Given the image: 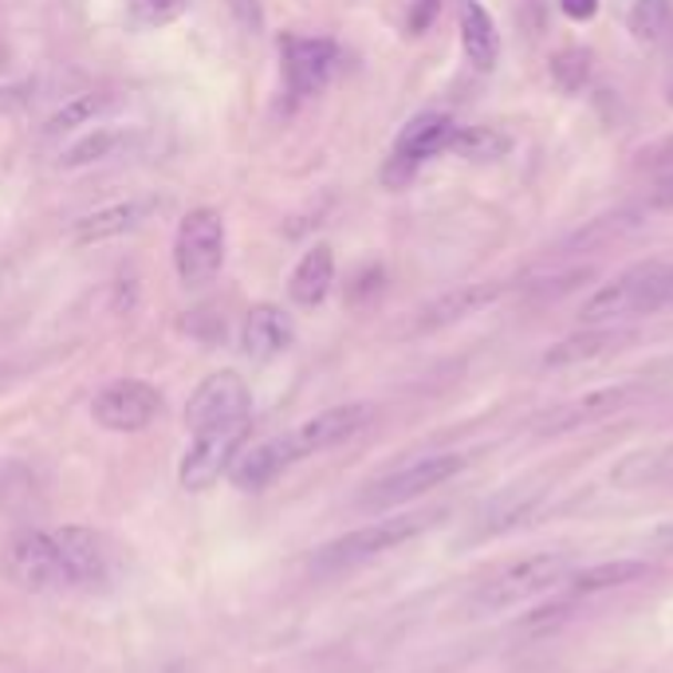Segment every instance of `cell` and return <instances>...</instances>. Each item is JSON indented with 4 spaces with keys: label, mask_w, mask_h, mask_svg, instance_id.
<instances>
[{
    "label": "cell",
    "mask_w": 673,
    "mask_h": 673,
    "mask_svg": "<svg viewBox=\"0 0 673 673\" xmlns=\"http://www.w3.org/2000/svg\"><path fill=\"white\" fill-rule=\"evenodd\" d=\"M654 543L662 551H673V524H662V528L654 531Z\"/></svg>",
    "instance_id": "31"
},
{
    "label": "cell",
    "mask_w": 673,
    "mask_h": 673,
    "mask_svg": "<svg viewBox=\"0 0 673 673\" xmlns=\"http://www.w3.org/2000/svg\"><path fill=\"white\" fill-rule=\"evenodd\" d=\"M437 520V512H410V516H390V520H374L366 528H354L339 540L323 543V548L311 556V571L315 576H339L346 567H359L366 559H379L386 551L402 548L414 536H422L429 524Z\"/></svg>",
    "instance_id": "1"
},
{
    "label": "cell",
    "mask_w": 673,
    "mask_h": 673,
    "mask_svg": "<svg viewBox=\"0 0 673 673\" xmlns=\"http://www.w3.org/2000/svg\"><path fill=\"white\" fill-rule=\"evenodd\" d=\"M292 339H296L292 319L283 315L276 303H257V308L245 315V328H240V351H245L252 363H268V359L288 351Z\"/></svg>",
    "instance_id": "16"
},
{
    "label": "cell",
    "mask_w": 673,
    "mask_h": 673,
    "mask_svg": "<svg viewBox=\"0 0 673 673\" xmlns=\"http://www.w3.org/2000/svg\"><path fill=\"white\" fill-rule=\"evenodd\" d=\"M465 465H469V460L460 457V453H434V457H417V460H410V465H402V469L379 477L374 485H366V493L359 496V505L371 508V512H379V508L406 505V500H414V496H422V493H429V488L453 480L460 469H465Z\"/></svg>",
    "instance_id": "5"
},
{
    "label": "cell",
    "mask_w": 673,
    "mask_h": 673,
    "mask_svg": "<svg viewBox=\"0 0 673 673\" xmlns=\"http://www.w3.org/2000/svg\"><path fill=\"white\" fill-rule=\"evenodd\" d=\"M673 296V268L670 265H638L614 283L599 288L583 303L579 319L583 323H607V319L630 315V311H658Z\"/></svg>",
    "instance_id": "3"
},
{
    "label": "cell",
    "mask_w": 673,
    "mask_h": 673,
    "mask_svg": "<svg viewBox=\"0 0 673 673\" xmlns=\"http://www.w3.org/2000/svg\"><path fill=\"white\" fill-rule=\"evenodd\" d=\"M189 0H131V20L138 28H162L186 12Z\"/></svg>",
    "instance_id": "27"
},
{
    "label": "cell",
    "mask_w": 673,
    "mask_h": 673,
    "mask_svg": "<svg viewBox=\"0 0 673 673\" xmlns=\"http://www.w3.org/2000/svg\"><path fill=\"white\" fill-rule=\"evenodd\" d=\"M288 465H296V453L288 434H283V437H272V442L252 445L248 453H237V460L229 465V477L240 493H265Z\"/></svg>",
    "instance_id": "17"
},
{
    "label": "cell",
    "mask_w": 673,
    "mask_h": 673,
    "mask_svg": "<svg viewBox=\"0 0 673 673\" xmlns=\"http://www.w3.org/2000/svg\"><path fill=\"white\" fill-rule=\"evenodd\" d=\"M619 339H622L619 331H583V335H571L543 354V366H576V363H587V359H599V354L611 351Z\"/></svg>",
    "instance_id": "23"
},
{
    "label": "cell",
    "mask_w": 673,
    "mask_h": 673,
    "mask_svg": "<svg viewBox=\"0 0 673 673\" xmlns=\"http://www.w3.org/2000/svg\"><path fill=\"white\" fill-rule=\"evenodd\" d=\"M654 567L646 559H611V563H594L583 567L579 576H571V591L576 594H599V591H614V587H630L638 579H646Z\"/></svg>",
    "instance_id": "21"
},
{
    "label": "cell",
    "mask_w": 673,
    "mask_h": 673,
    "mask_svg": "<svg viewBox=\"0 0 673 673\" xmlns=\"http://www.w3.org/2000/svg\"><path fill=\"white\" fill-rule=\"evenodd\" d=\"M248 417V386L237 371H217L189 394L186 425L189 434H201L213 425H229Z\"/></svg>",
    "instance_id": "10"
},
{
    "label": "cell",
    "mask_w": 673,
    "mask_h": 673,
    "mask_svg": "<svg viewBox=\"0 0 673 673\" xmlns=\"http://www.w3.org/2000/svg\"><path fill=\"white\" fill-rule=\"evenodd\" d=\"M283 80L292 87V95H315L323 83L331 80V71L339 63V48L323 35H283Z\"/></svg>",
    "instance_id": "11"
},
{
    "label": "cell",
    "mask_w": 673,
    "mask_h": 673,
    "mask_svg": "<svg viewBox=\"0 0 673 673\" xmlns=\"http://www.w3.org/2000/svg\"><path fill=\"white\" fill-rule=\"evenodd\" d=\"M162 410V394L151 386V382H138V379H123V382H111L95 394L91 402V414L103 429L111 434H138L146 425L158 417Z\"/></svg>",
    "instance_id": "9"
},
{
    "label": "cell",
    "mask_w": 673,
    "mask_h": 673,
    "mask_svg": "<svg viewBox=\"0 0 673 673\" xmlns=\"http://www.w3.org/2000/svg\"><path fill=\"white\" fill-rule=\"evenodd\" d=\"M437 12H442V0H414V9H410V20H406V32L410 35H422L434 28Z\"/></svg>",
    "instance_id": "29"
},
{
    "label": "cell",
    "mask_w": 673,
    "mask_h": 673,
    "mask_svg": "<svg viewBox=\"0 0 673 673\" xmlns=\"http://www.w3.org/2000/svg\"><path fill=\"white\" fill-rule=\"evenodd\" d=\"M115 142H118L115 131H103V126H99V131H91L87 138H80L68 154H63V166H87V162L106 158V154L115 151Z\"/></svg>",
    "instance_id": "28"
},
{
    "label": "cell",
    "mask_w": 673,
    "mask_h": 673,
    "mask_svg": "<svg viewBox=\"0 0 673 673\" xmlns=\"http://www.w3.org/2000/svg\"><path fill=\"white\" fill-rule=\"evenodd\" d=\"M670 303H673V296H670Z\"/></svg>",
    "instance_id": "33"
},
{
    "label": "cell",
    "mask_w": 673,
    "mask_h": 673,
    "mask_svg": "<svg viewBox=\"0 0 673 673\" xmlns=\"http://www.w3.org/2000/svg\"><path fill=\"white\" fill-rule=\"evenodd\" d=\"M559 9L571 20H591L599 12V0H559Z\"/></svg>",
    "instance_id": "30"
},
{
    "label": "cell",
    "mask_w": 673,
    "mask_h": 673,
    "mask_svg": "<svg viewBox=\"0 0 673 673\" xmlns=\"http://www.w3.org/2000/svg\"><path fill=\"white\" fill-rule=\"evenodd\" d=\"M331 280H335V252H331V245H315L308 248L303 260L296 265L288 296H292L300 308H319V303L328 300Z\"/></svg>",
    "instance_id": "19"
},
{
    "label": "cell",
    "mask_w": 673,
    "mask_h": 673,
    "mask_svg": "<svg viewBox=\"0 0 673 673\" xmlns=\"http://www.w3.org/2000/svg\"><path fill=\"white\" fill-rule=\"evenodd\" d=\"M449 151H457L469 162H496L512 151V138L500 126H465V131H453Z\"/></svg>",
    "instance_id": "22"
},
{
    "label": "cell",
    "mask_w": 673,
    "mask_h": 673,
    "mask_svg": "<svg viewBox=\"0 0 673 673\" xmlns=\"http://www.w3.org/2000/svg\"><path fill=\"white\" fill-rule=\"evenodd\" d=\"M670 103H673V95H670Z\"/></svg>",
    "instance_id": "32"
},
{
    "label": "cell",
    "mask_w": 673,
    "mask_h": 673,
    "mask_svg": "<svg viewBox=\"0 0 673 673\" xmlns=\"http://www.w3.org/2000/svg\"><path fill=\"white\" fill-rule=\"evenodd\" d=\"M248 425H252V422H248V417H240V422L213 425V429L194 434V445L186 449V457H182V469H177V477H182V485H186L189 493H201V488H209L213 480L221 477L232 460H237L240 445H245V437H248Z\"/></svg>",
    "instance_id": "7"
},
{
    "label": "cell",
    "mask_w": 673,
    "mask_h": 673,
    "mask_svg": "<svg viewBox=\"0 0 673 673\" xmlns=\"http://www.w3.org/2000/svg\"><path fill=\"white\" fill-rule=\"evenodd\" d=\"M151 213H154V201H146V197L115 201V205H106V209H95V213H87V217H80V221L71 225L68 240L75 248H87V245H99V240L123 237V232L138 229Z\"/></svg>",
    "instance_id": "15"
},
{
    "label": "cell",
    "mask_w": 673,
    "mask_h": 673,
    "mask_svg": "<svg viewBox=\"0 0 673 673\" xmlns=\"http://www.w3.org/2000/svg\"><path fill=\"white\" fill-rule=\"evenodd\" d=\"M460 44H465V55H469L473 68L488 71L500 60V35H496V24L477 0H460Z\"/></svg>",
    "instance_id": "20"
},
{
    "label": "cell",
    "mask_w": 673,
    "mask_h": 673,
    "mask_svg": "<svg viewBox=\"0 0 673 673\" xmlns=\"http://www.w3.org/2000/svg\"><path fill=\"white\" fill-rule=\"evenodd\" d=\"M670 24V0H627V28L638 40H658Z\"/></svg>",
    "instance_id": "26"
},
{
    "label": "cell",
    "mask_w": 673,
    "mask_h": 673,
    "mask_svg": "<svg viewBox=\"0 0 673 673\" xmlns=\"http://www.w3.org/2000/svg\"><path fill=\"white\" fill-rule=\"evenodd\" d=\"M453 118L449 115H417L414 123L402 126L398 142H394V154H390L386 169H382V182H386L390 189H402L410 182V177L417 174V166H422L425 158H434V154H442L445 146H449L453 138Z\"/></svg>",
    "instance_id": "8"
},
{
    "label": "cell",
    "mask_w": 673,
    "mask_h": 673,
    "mask_svg": "<svg viewBox=\"0 0 673 673\" xmlns=\"http://www.w3.org/2000/svg\"><path fill=\"white\" fill-rule=\"evenodd\" d=\"M634 398V386H607V390H591L583 398L576 402H563V406L548 410V414L536 422V434H567V429H579L587 422H599V417L614 414L622 410L627 402Z\"/></svg>",
    "instance_id": "14"
},
{
    "label": "cell",
    "mask_w": 673,
    "mask_h": 673,
    "mask_svg": "<svg viewBox=\"0 0 673 673\" xmlns=\"http://www.w3.org/2000/svg\"><path fill=\"white\" fill-rule=\"evenodd\" d=\"M106 106H111V99H106V95H95V91L68 99V103H63L60 111H55V115L44 123V134H63V131H75V126H87L95 115H103Z\"/></svg>",
    "instance_id": "24"
},
{
    "label": "cell",
    "mask_w": 673,
    "mask_h": 673,
    "mask_svg": "<svg viewBox=\"0 0 673 673\" xmlns=\"http://www.w3.org/2000/svg\"><path fill=\"white\" fill-rule=\"evenodd\" d=\"M366 422H371V406H363V402L331 406V410H323V414L308 417L303 425H296L292 434H288V442H292V453H296V460H300V457H311V453L343 445L346 437L366 429Z\"/></svg>",
    "instance_id": "13"
},
{
    "label": "cell",
    "mask_w": 673,
    "mask_h": 673,
    "mask_svg": "<svg viewBox=\"0 0 673 673\" xmlns=\"http://www.w3.org/2000/svg\"><path fill=\"white\" fill-rule=\"evenodd\" d=\"M571 576V556L567 551H540V556H524L496 571L485 587L477 591V611H512L520 602L551 591L556 583Z\"/></svg>",
    "instance_id": "2"
},
{
    "label": "cell",
    "mask_w": 673,
    "mask_h": 673,
    "mask_svg": "<svg viewBox=\"0 0 673 673\" xmlns=\"http://www.w3.org/2000/svg\"><path fill=\"white\" fill-rule=\"evenodd\" d=\"M4 576L24 591H63L68 587V571H63L60 543L55 531L24 528L17 531L4 548Z\"/></svg>",
    "instance_id": "6"
},
{
    "label": "cell",
    "mask_w": 673,
    "mask_h": 673,
    "mask_svg": "<svg viewBox=\"0 0 673 673\" xmlns=\"http://www.w3.org/2000/svg\"><path fill=\"white\" fill-rule=\"evenodd\" d=\"M496 300H500V283H460L457 292H445L442 300H434L417 315V331H442L449 323L477 315Z\"/></svg>",
    "instance_id": "18"
},
{
    "label": "cell",
    "mask_w": 673,
    "mask_h": 673,
    "mask_svg": "<svg viewBox=\"0 0 673 673\" xmlns=\"http://www.w3.org/2000/svg\"><path fill=\"white\" fill-rule=\"evenodd\" d=\"M225 265V217L217 209H194L177 225L174 268L186 288H205Z\"/></svg>",
    "instance_id": "4"
},
{
    "label": "cell",
    "mask_w": 673,
    "mask_h": 673,
    "mask_svg": "<svg viewBox=\"0 0 673 673\" xmlns=\"http://www.w3.org/2000/svg\"><path fill=\"white\" fill-rule=\"evenodd\" d=\"M55 543L68 571V591H95L111 579V551L103 536H95L91 528H60Z\"/></svg>",
    "instance_id": "12"
},
{
    "label": "cell",
    "mask_w": 673,
    "mask_h": 673,
    "mask_svg": "<svg viewBox=\"0 0 673 673\" xmlns=\"http://www.w3.org/2000/svg\"><path fill=\"white\" fill-rule=\"evenodd\" d=\"M551 80L563 95H576L591 80V52L587 48H563L551 55Z\"/></svg>",
    "instance_id": "25"
}]
</instances>
